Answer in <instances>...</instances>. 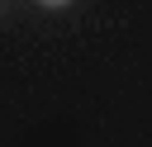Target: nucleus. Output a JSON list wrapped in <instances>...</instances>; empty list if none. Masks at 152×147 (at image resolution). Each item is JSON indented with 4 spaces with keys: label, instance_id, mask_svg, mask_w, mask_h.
<instances>
[{
    "label": "nucleus",
    "instance_id": "obj_1",
    "mask_svg": "<svg viewBox=\"0 0 152 147\" xmlns=\"http://www.w3.org/2000/svg\"><path fill=\"white\" fill-rule=\"evenodd\" d=\"M38 5H48V9H57V5H66V0H38Z\"/></svg>",
    "mask_w": 152,
    "mask_h": 147
}]
</instances>
